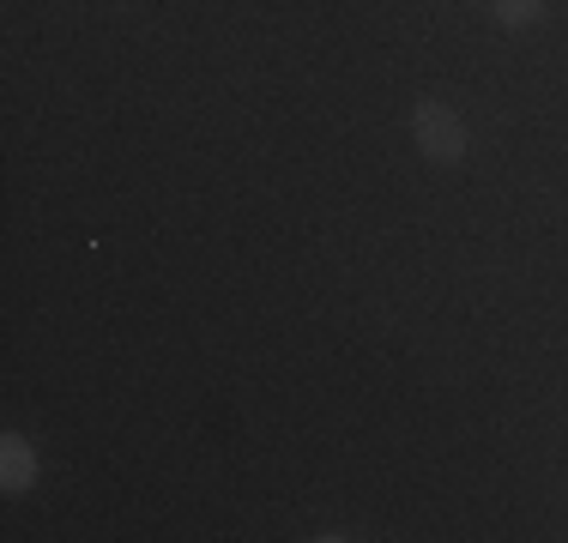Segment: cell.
Here are the masks:
<instances>
[{"label":"cell","instance_id":"1","mask_svg":"<svg viewBox=\"0 0 568 543\" xmlns=\"http://www.w3.org/2000/svg\"><path fill=\"white\" fill-rule=\"evenodd\" d=\"M412 140L429 163H466V152H471L466 115H459L454 103H436V98H424L412 109Z\"/></svg>","mask_w":568,"mask_h":543},{"label":"cell","instance_id":"2","mask_svg":"<svg viewBox=\"0 0 568 543\" xmlns=\"http://www.w3.org/2000/svg\"><path fill=\"white\" fill-rule=\"evenodd\" d=\"M31 483H37L31 441H24V434H7V441H0V489H7V495H24Z\"/></svg>","mask_w":568,"mask_h":543},{"label":"cell","instance_id":"3","mask_svg":"<svg viewBox=\"0 0 568 543\" xmlns=\"http://www.w3.org/2000/svg\"><path fill=\"white\" fill-rule=\"evenodd\" d=\"M496 19H503L508 31H526V24L545 19V0H496Z\"/></svg>","mask_w":568,"mask_h":543}]
</instances>
